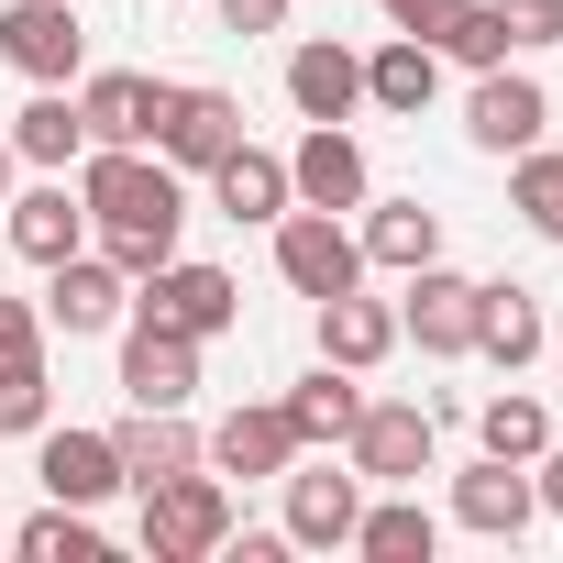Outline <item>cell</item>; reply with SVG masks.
Instances as JSON below:
<instances>
[{
  "label": "cell",
  "instance_id": "33",
  "mask_svg": "<svg viewBox=\"0 0 563 563\" xmlns=\"http://www.w3.org/2000/svg\"><path fill=\"white\" fill-rule=\"evenodd\" d=\"M177 232H188V221H100V254H111V265L133 276V288H144V276L177 254Z\"/></svg>",
  "mask_w": 563,
  "mask_h": 563
},
{
  "label": "cell",
  "instance_id": "32",
  "mask_svg": "<svg viewBox=\"0 0 563 563\" xmlns=\"http://www.w3.org/2000/svg\"><path fill=\"white\" fill-rule=\"evenodd\" d=\"M56 420V376H45V354H12L0 365V431H45Z\"/></svg>",
  "mask_w": 563,
  "mask_h": 563
},
{
  "label": "cell",
  "instance_id": "15",
  "mask_svg": "<svg viewBox=\"0 0 563 563\" xmlns=\"http://www.w3.org/2000/svg\"><path fill=\"white\" fill-rule=\"evenodd\" d=\"M310 442L288 431V409H276V398H254V409H232L221 431H199V464L210 475H288Z\"/></svg>",
  "mask_w": 563,
  "mask_h": 563
},
{
  "label": "cell",
  "instance_id": "23",
  "mask_svg": "<svg viewBox=\"0 0 563 563\" xmlns=\"http://www.w3.org/2000/svg\"><path fill=\"white\" fill-rule=\"evenodd\" d=\"M111 453H122V486H166L199 464V431H188V409H133L111 431Z\"/></svg>",
  "mask_w": 563,
  "mask_h": 563
},
{
  "label": "cell",
  "instance_id": "41",
  "mask_svg": "<svg viewBox=\"0 0 563 563\" xmlns=\"http://www.w3.org/2000/svg\"><path fill=\"white\" fill-rule=\"evenodd\" d=\"M0 541H12V530H0Z\"/></svg>",
  "mask_w": 563,
  "mask_h": 563
},
{
  "label": "cell",
  "instance_id": "25",
  "mask_svg": "<svg viewBox=\"0 0 563 563\" xmlns=\"http://www.w3.org/2000/svg\"><path fill=\"white\" fill-rule=\"evenodd\" d=\"M12 155H23V166H45V177H67V166L89 155V122H78V100H67V89H34V100L12 111Z\"/></svg>",
  "mask_w": 563,
  "mask_h": 563
},
{
  "label": "cell",
  "instance_id": "12",
  "mask_svg": "<svg viewBox=\"0 0 563 563\" xmlns=\"http://www.w3.org/2000/svg\"><path fill=\"white\" fill-rule=\"evenodd\" d=\"M541 122H552V100H541V78H530V67H486V78H475V100H464L475 155H530V144H541Z\"/></svg>",
  "mask_w": 563,
  "mask_h": 563
},
{
  "label": "cell",
  "instance_id": "18",
  "mask_svg": "<svg viewBox=\"0 0 563 563\" xmlns=\"http://www.w3.org/2000/svg\"><path fill=\"white\" fill-rule=\"evenodd\" d=\"M288 100H299V122H354V111H365V56L332 45V34H310V45L288 56Z\"/></svg>",
  "mask_w": 563,
  "mask_h": 563
},
{
  "label": "cell",
  "instance_id": "29",
  "mask_svg": "<svg viewBox=\"0 0 563 563\" xmlns=\"http://www.w3.org/2000/svg\"><path fill=\"white\" fill-rule=\"evenodd\" d=\"M475 442H486L497 464H541V442H552V409L508 387V398H486V409H475Z\"/></svg>",
  "mask_w": 563,
  "mask_h": 563
},
{
  "label": "cell",
  "instance_id": "35",
  "mask_svg": "<svg viewBox=\"0 0 563 563\" xmlns=\"http://www.w3.org/2000/svg\"><path fill=\"white\" fill-rule=\"evenodd\" d=\"M486 12H497L508 56H541V45H563V0H486Z\"/></svg>",
  "mask_w": 563,
  "mask_h": 563
},
{
  "label": "cell",
  "instance_id": "40",
  "mask_svg": "<svg viewBox=\"0 0 563 563\" xmlns=\"http://www.w3.org/2000/svg\"><path fill=\"white\" fill-rule=\"evenodd\" d=\"M12 166H23V155H12V133H0V199H12Z\"/></svg>",
  "mask_w": 563,
  "mask_h": 563
},
{
  "label": "cell",
  "instance_id": "9",
  "mask_svg": "<svg viewBox=\"0 0 563 563\" xmlns=\"http://www.w3.org/2000/svg\"><path fill=\"white\" fill-rule=\"evenodd\" d=\"M78 56H89L78 0H12V12H0V67H23L34 89H67Z\"/></svg>",
  "mask_w": 563,
  "mask_h": 563
},
{
  "label": "cell",
  "instance_id": "36",
  "mask_svg": "<svg viewBox=\"0 0 563 563\" xmlns=\"http://www.w3.org/2000/svg\"><path fill=\"white\" fill-rule=\"evenodd\" d=\"M376 12H387V34H420V45H431V34L464 12V0H376Z\"/></svg>",
  "mask_w": 563,
  "mask_h": 563
},
{
  "label": "cell",
  "instance_id": "38",
  "mask_svg": "<svg viewBox=\"0 0 563 563\" xmlns=\"http://www.w3.org/2000/svg\"><path fill=\"white\" fill-rule=\"evenodd\" d=\"M221 34H243V45L254 34H288V0H221Z\"/></svg>",
  "mask_w": 563,
  "mask_h": 563
},
{
  "label": "cell",
  "instance_id": "26",
  "mask_svg": "<svg viewBox=\"0 0 563 563\" xmlns=\"http://www.w3.org/2000/svg\"><path fill=\"white\" fill-rule=\"evenodd\" d=\"M365 265H387V276H409V265H431L442 254V210H420V199H365Z\"/></svg>",
  "mask_w": 563,
  "mask_h": 563
},
{
  "label": "cell",
  "instance_id": "3",
  "mask_svg": "<svg viewBox=\"0 0 563 563\" xmlns=\"http://www.w3.org/2000/svg\"><path fill=\"white\" fill-rule=\"evenodd\" d=\"M276 276L321 310V299L365 288V243L343 232V210H276Z\"/></svg>",
  "mask_w": 563,
  "mask_h": 563
},
{
  "label": "cell",
  "instance_id": "22",
  "mask_svg": "<svg viewBox=\"0 0 563 563\" xmlns=\"http://www.w3.org/2000/svg\"><path fill=\"white\" fill-rule=\"evenodd\" d=\"M541 343H552V321H541L530 288H486V299H475V354H486L497 376H530Z\"/></svg>",
  "mask_w": 563,
  "mask_h": 563
},
{
  "label": "cell",
  "instance_id": "6",
  "mask_svg": "<svg viewBox=\"0 0 563 563\" xmlns=\"http://www.w3.org/2000/svg\"><path fill=\"white\" fill-rule=\"evenodd\" d=\"M343 453H354L365 486H420L431 475V409L420 398H365L354 431H343Z\"/></svg>",
  "mask_w": 563,
  "mask_h": 563
},
{
  "label": "cell",
  "instance_id": "37",
  "mask_svg": "<svg viewBox=\"0 0 563 563\" xmlns=\"http://www.w3.org/2000/svg\"><path fill=\"white\" fill-rule=\"evenodd\" d=\"M12 354H45V310L34 299H0V365Z\"/></svg>",
  "mask_w": 563,
  "mask_h": 563
},
{
  "label": "cell",
  "instance_id": "19",
  "mask_svg": "<svg viewBox=\"0 0 563 563\" xmlns=\"http://www.w3.org/2000/svg\"><path fill=\"white\" fill-rule=\"evenodd\" d=\"M155 100H166V78H144V67H100V78H78V122H89V144H155Z\"/></svg>",
  "mask_w": 563,
  "mask_h": 563
},
{
  "label": "cell",
  "instance_id": "30",
  "mask_svg": "<svg viewBox=\"0 0 563 563\" xmlns=\"http://www.w3.org/2000/svg\"><path fill=\"white\" fill-rule=\"evenodd\" d=\"M12 552H23V563H100V530H89V508L45 497V508L12 530Z\"/></svg>",
  "mask_w": 563,
  "mask_h": 563
},
{
  "label": "cell",
  "instance_id": "4",
  "mask_svg": "<svg viewBox=\"0 0 563 563\" xmlns=\"http://www.w3.org/2000/svg\"><path fill=\"white\" fill-rule=\"evenodd\" d=\"M232 144H243V100H232V89H199V78H166V100H155V155H166L177 177H210Z\"/></svg>",
  "mask_w": 563,
  "mask_h": 563
},
{
  "label": "cell",
  "instance_id": "16",
  "mask_svg": "<svg viewBox=\"0 0 563 563\" xmlns=\"http://www.w3.org/2000/svg\"><path fill=\"white\" fill-rule=\"evenodd\" d=\"M12 221H0V243L12 254H34V265H67L78 243H89V199L67 188V177H45V188H23V199H0Z\"/></svg>",
  "mask_w": 563,
  "mask_h": 563
},
{
  "label": "cell",
  "instance_id": "10",
  "mask_svg": "<svg viewBox=\"0 0 563 563\" xmlns=\"http://www.w3.org/2000/svg\"><path fill=\"white\" fill-rule=\"evenodd\" d=\"M475 299H486V276H453L442 254H431V265H409L398 343H420V354H475Z\"/></svg>",
  "mask_w": 563,
  "mask_h": 563
},
{
  "label": "cell",
  "instance_id": "34",
  "mask_svg": "<svg viewBox=\"0 0 563 563\" xmlns=\"http://www.w3.org/2000/svg\"><path fill=\"white\" fill-rule=\"evenodd\" d=\"M431 45H442L453 67H475V78H486V67H508V34H497V12H486V0H464V12H453Z\"/></svg>",
  "mask_w": 563,
  "mask_h": 563
},
{
  "label": "cell",
  "instance_id": "39",
  "mask_svg": "<svg viewBox=\"0 0 563 563\" xmlns=\"http://www.w3.org/2000/svg\"><path fill=\"white\" fill-rule=\"evenodd\" d=\"M530 486H541V508L563 519V442H541V475H530Z\"/></svg>",
  "mask_w": 563,
  "mask_h": 563
},
{
  "label": "cell",
  "instance_id": "1",
  "mask_svg": "<svg viewBox=\"0 0 563 563\" xmlns=\"http://www.w3.org/2000/svg\"><path fill=\"white\" fill-rule=\"evenodd\" d=\"M78 199H89V232L100 221H188V188L155 144H89L78 155Z\"/></svg>",
  "mask_w": 563,
  "mask_h": 563
},
{
  "label": "cell",
  "instance_id": "28",
  "mask_svg": "<svg viewBox=\"0 0 563 563\" xmlns=\"http://www.w3.org/2000/svg\"><path fill=\"white\" fill-rule=\"evenodd\" d=\"M276 409H288V431H299V442L321 453V442H343V431H354V409H365V387H354L343 365H310V376H299L288 398H276Z\"/></svg>",
  "mask_w": 563,
  "mask_h": 563
},
{
  "label": "cell",
  "instance_id": "21",
  "mask_svg": "<svg viewBox=\"0 0 563 563\" xmlns=\"http://www.w3.org/2000/svg\"><path fill=\"white\" fill-rule=\"evenodd\" d=\"M210 199H221V221H265V232H276V210H299L288 155H265V144H232V155L210 166Z\"/></svg>",
  "mask_w": 563,
  "mask_h": 563
},
{
  "label": "cell",
  "instance_id": "31",
  "mask_svg": "<svg viewBox=\"0 0 563 563\" xmlns=\"http://www.w3.org/2000/svg\"><path fill=\"white\" fill-rule=\"evenodd\" d=\"M508 210H519L541 243H563V155H552V144L508 155Z\"/></svg>",
  "mask_w": 563,
  "mask_h": 563
},
{
  "label": "cell",
  "instance_id": "2",
  "mask_svg": "<svg viewBox=\"0 0 563 563\" xmlns=\"http://www.w3.org/2000/svg\"><path fill=\"white\" fill-rule=\"evenodd\" d=\"M221 541H232V486H221L210 464L144 486V552H155V563H199V552H221Z\"/></svg>",
  "mask_w": 563,
  "mask_h": 563
},
{
  "label": "cell",
  "instance_id": "27",
  "mask_svg": "<svg viewBox=\"0 0 563 563\" xmlns=\"http://www.w3.org/2000/svg\"><path fill=\"white\" fill-rule=\"evenodd\" d=\"M431 541H442V519L420 508V486L365 497V519H354V552H365V563H431Z\"/></svg>",
  "mask_w": 563,
  "mask_h": 563
},
{
  "label": "cell",
  "instance_id": "5",
  "mask_svg": "<svg viewBox=\"0 0 563 563\" xmlns=\"http://www.w3.org/2000/svg\"><path fill=\"white\" fill-rule=\"evenodd\" d=\"M133 310H144V321H166V332H188V343H221V332L243 321V288H232L221 265H188V254H166V265L144 276V288H133Z\"/></svg>",
  "mask_w": 563,
  "mask_h": 563
},
{
  "label": "cell",
  "instance_id": "17",
  "mask_svg": "<svg viewBox=\"0 0 563 563\" xmlns=\"http://www.w3.org/2000/svg\"><path fill=\"white\" fill-rule=\"evenodd\" d=\"M34 475H45V497H67V508L122 497V453H111V431H34Z\"/></svg>",
  "mask_w": 563,
  "mask_h": 563
},
{
  "label": "cell",
  "instance_id": "20",
  "mask_svg": "<svg viewBox=\"0 0 563 563\" xmlns=\"http://www.w3.org/2000/svg\"><path fill=\"white\" fill-rule=\"evenodd\" d=\"M387 354H398V310H387V299H365V288L321 299V365H343V376H376Z\"/></svg>",
  "mask_w": 563,
  "mask_h": 563
},
{
  "label": "cell",
  "instance_id": "14",
  "mask_svg": "<svg viewBox=\"0 0 563 563\" xmlns=\"http://www.w3.org/2000/svg\"><path fill=\"white\" fill-rule=\"evenodd\" d=\"M288 188H299V210H365V199H376V177H365V144H354L343 122H310V133H299V155H288Z\"/></svg>",
  "mask_w": 563,
  "mask_h": 563
},
{
  "label": "cell",
  "instance_id": "7",
  "mask_svg": "<svg viewBox=\"0 0 563 563\" xmlns=\"http://www.w3.org/2000/svg\"><path fill=\"white\" fill-rule=\"evenodd\" d=\"M122 321H133V276H122L111 254L78 243L67 265H45V332L78 343V332H122Z\"/></svg>",
  "mask_w": 563,
  "mask_h": 563
},
{
  "label": "cell",
  "instance_id": "24",
  "mask_svg": "<svg viewBox=\"0 0 563 563\" xmlns=\"http://www.w3.org/2000/svg\"><path fill=\"white\" fill-rule=\"evenodd\" d=\"M431 89H442V45H420V34H387V45L365 56V100H376V111L420 122V111H431Z\"/></svg>",
  "mask_w": 563,
  "mask_h": 563
},
{
  "label": "cell",
  "instance_id": "11",
  "mask_svg": "<svg viewBox=\"0 0 563 563\" xmlns=\"http://www.w3.org/2000/svg\"><path fill=\"white\" fill-rule=\"evenodd\" d=\"M122 398H133V409H188V398H199V343L133 310V321H122Z\"/></svg>",
  "mask_w": 563,
  "mask_h": 563
},
{
  "label": "cell",
  "instance_id": "8",
  "mask_svg": "<svg viewBox=\"0 0 563 563\" xmlns=\"http://www.w3.org/2000/svg\"><path fill=\"white\" fill-rule=\"evenodd\" d=\"M288 552H354V519H365V475H332V464H288Z\"/></svg>",
  "mask_w": 563,
  "mask_h": 563
},
{
  "label": "cell",
  "instance_id": "13",
  "mask_svg": "<svg viewBox=\"0 0 563 563\" xmlns=\"http://www.w3.org/2000/svg\"><path fill=\"white\" fill-rule=\"evenodd\" d=\"M541 519V486H530V464H497V453H475L464 475H453V530H475V541H519Z\"/></svg>",
  "mask_w": 563,
  "mask_h": 563
}]
</instances>
